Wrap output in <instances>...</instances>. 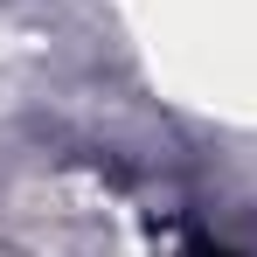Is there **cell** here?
<instances>
[{
  "label": "cell",
  "instance_id": "6da1fadb",
  "mask_svg": "<svg viewBox=\"0 0 257 257\" xmlns=\"http://www.w3.org/2000/svg\"><path fill=\"white\" fill-rule=\"evenodd\" d=\"M188 257H236V250H215V243H195Z\"/></svg>",
  "mask_w": 257,
  "mask_h": 257
}]
</instances>
